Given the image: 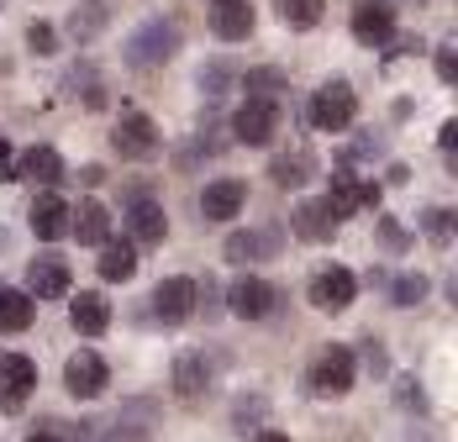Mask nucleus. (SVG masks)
<instances>
[{"label":"nucleus","instance_id":"ddd939ff","mask_svg":"<svg viewBox=\"0 0 458 442\" xmlns=\"http://www.w3.org/2000/svg\"><path fill=\"white\" fill-rule=\"evenodd\" d=\"M169 385H174V395L180 400H200L206 395V390H211V358H206V348H184V353H174Z\"/></svg>","mask_w":458,"mask_h":442},{"label":"nucleus","instance_id":"c9c22d12","mask_svg":"<svg viewBox=\"0 0 458 442\" xmlns=\"http://www.w3.org/2000/svg\"><path fill=\"white\" fill-rule=\"evenodd\" d=\"M195 310H206V316H222V290L206 279V285H195Z\"/></svg>","mask_w":458,"mask_h":442},{"label":"nucleus","instance_id":"72a5a7b5","mask_svg":"<svg viewBox=\"0 0 458 442\" xmlns=\"http://www.w3.org/2000/svg\"><path fill=\"white\" fill-rule=\"evenodd\" d=\"M27 47H32V53H53V47H58V32H53V27H43V21H32V27H27Z\"/></svg>","mask_w":458,"mask_h":442},{"label":"nucleus","instance_id":"1a4fd4ad","mask_svg":"<svg viewBox=\"0 0 458 442\" xmlns=\"http://www.w3.org/2000/svg\"><path fill=\"white\" fill-rule=\"evenodd\" d=\"M106 385H111V369H106V358L95 353V348H80V353L64 363V390L74 400L106 395Z\"/></svg>","mask_w":458,"mask_h":442},{"label":"nucleus","instance_id":"20e7f679","mask_svg":"<svg viewBox=\"0 0 458 442\" xmlns=\"http://www.w3.org/2000/svg\"><path fill=\"white\" fill-rule=\"evenodd\" d=\"M279 132V100L269 95H248L237 111H232V142L242 148H269Z\"/></svg>","mask_w":458,"mask_h":442},{"label":"nucleus","instance_id":"a19ab883","mask_svg":"<svg viewBox=\"0 0 458 442\" xmlns=\"http://www.w3.org/2000/svg\"><path fill=\"white\" fill-rule=\"evenodd\" d=\"M5 179H16V153H11V142L0 137V184H5Z\"/></svg>","mask_w":458,"mask_h":442},{"label":"nucleus","instance_id":"79ce46f5","mask_svg":"<svg viewBox=\"0 0 458 442\" xmlns=\"http://www.w3.org/2000/svg\"><path fill=\"white\" fill-rule=\"evenodd\" d=\"M437 148H443V153H454V148H458V122H443V132H437Z\"/></svg>","mask_w":458,"mask_h":442},{"label":"nucleus","instance_id":"dca6fc26","mask_svg":"<svg viewBox=\"0 0 458 442\" xmlns=\"http://www.w3.org/2000/svg\"><path fill=\"white\" fill-rule=\"evenodd\" d=\"M206 16H211V32H216L222 43L253 38V0H211Z\"/></svg>","mask_w":458,"mask_h":442},{"label":"nucleus","instance_id":"9d476101","mask_svg":"<svg viewBox=\"0 0 458 442\" xmlns=\"http://www.w3.org/2000/svg\"><path fill=\"white\" fill-rule=\"evenodd\" d=\"M242 206H248V179L222 174V179H211V184L200 190V217L216 221V226H222V221H237Z\"/></svg>","mask_w":458,"mask_h":442},{"label":"nucleus","instance_id":"393cba45","mask_svg":"<svg viewBox=\"0 0 458 442\" xmlns=\"http://www.w3.org/2000/svg\"><path fill=\"white\" fill-rule=\"evenodd\" d=\"M327 206H332V217L337 221H348L359 206H364V179H353V174H332V190L321 195Z\"/></svg>","mask_w":458,"mask_h":442},{"label":"nucleus","instance_id":"423d86ee","mask_svg":"<svg viewBox=\"0 0 458 442\" xmlns=\"http://www.w3.org/2000/svg\"><path fill=\"white\" fill-rule=\"evenodd\" d=\"M148 184H153V179H132V195H127V232L153 248V242L169 237V211H164V200H158Z\"/></svg>","mask_w":458,"mask_h":442},{"label":"nucleus","instance_id":"c85d7f7f","mask_svg":"<svg viewBox=\"0 0 458 442\" xmlns=\"http://www.w3.org/2000/svg\"><path fill=\"white\" fill-rule=\"evenodd\" d=\"M69 89L80 95V106H85V111H106V85H100V74H95L90 64H80V69L69 74Z\"/></svg>","mask_w":458,"mask_h":442},{"label":"nucleus","instance_id":"2f4dec72","mask_svg":"<svg viewBox=\"0 0 458 442\" xmlns=\"http://www.w3.org/2000/svg\"><path fill=\"white\" fill-rule=\"evenodd\" d=\"M242 85H248V95H269V100H279V89L290 85V80H284L279 69H253Z\"/></svg>","mask_w":458,"mask_h":442},{"label":"nucleus","instance_id":"aec40b11","mask_svg":"<svg viewBox=\"0 0 458 442\" xmlns=\"http://www.w3.org/2000/svg\"><path fill=\"white\" fill-rule=\"evenodd\" d=\"M16 174L32 179V184H43V190H53V184H64V158H58V148L38 142V148H27V153L16 158Z\"/></svg>","mask_w":458,"mask_h":442},{"label":"nucleus","instance_id":"412c9836","mask_svg":"<svg viewBox=\"0 0 458 442\" xmlns=\"http://www.w3.org/2000/svg\"><path fill=\"white\" fill-rule=\"evenodd\" d=\"M111 27V11H106V0H80L74 11H69V21H64V32L74 38L80 47H90L100 32Z\"/></svg>","mask_w":458,"mask_h":442},{"label":"nucleus","instance_id":"a211bd4d","mask_svg":"<svg viewBox=\"0 0 458 442\" xmlns=\"http://www.w3.org/2000/svg\"><path fill=\"white\" fill-rule=\"evenodd\" d=\"M353 38H359V43H385V38H395V11H390V0H359V5H353Z\"/></svg>","mask_w":458,"mask_h":442},{"label":"nucleus","instance_id":"a878e982","mask_svg":"<svg viewBox=\"0 0 458 442\" xmlns=\"http://www.w3.org/2000/svg\"><path fill=\"white\" fill-rule=\"evenodd\" d=\"M32 295L27 290H0V332H27L32 327Z\"/></svg>","mask_w":458,"mask_h":442},{"label":"nucleus","instance_id":"a18cd8bd","mask_svg":"<svg viewBox=\"0 0 458 442\" xmlns=\"http://www.w3.org/2000/svg\"><path fill=\"white\" fill-rule=\"evenodd\" d=\"M253 442H290V438H284V432H259Z\"/></svg>","mask_w":458,"mask_h":442},{"label":"nucleus","instance_id":"2eb2a0df","mask_svg":"<svg viewBox=\"0 0 458 442\" xmlns=\"http://www.w3.org/2000/svg\"><path fill=\"white\" fill-rule=\"evenodd\" d=\"M279 253V226H248V232H232L227 237V264H264Z\"/></svg>","mask_w":458,"mask_h":442},{"label":"nucleus","instance_id":"6e6552de","mask_svg":"<svg viewBox=\"0 0 458 442\" xmlns=\"http://www.w3.org/2000/svg\"><path fill=\"white\" fill-rule=\"evenodd\" d=\"M275 306H279V290L269 285V279L248 274V268L227 285V310H232V316H242V321H264Z\"/></svg>","mask_w":458,"mask_h":442},{"label":"nucleus","instance_id":"f257e3e1","mask_svg":"<svg viewBox=\"0 0 458 442\" xmlns=\"http://www.w3.org/2000/svg\"><path fill=\"white\" fill-rule=\"evenodd\" d=\"M174 53H180V21H174V16H148L138 32L122 43L127 69H158V64H169Z\"/></svg>","mask_w":458,"mask_h":442},{"label":"nucleus","instance_id":"7c9ffc66","mask_svg":"<svg viewBox=\"0 0 458 442\" xmlns=\"http://www.w3.org/2000/svg\"><path fill=\"white\" fill-rule=\"evenodd\" d=\"M421 226H427V242L448 248V242H454V226H458V217H454V211H443V206H432V211L421 217Z\"/></svg>","mask_w":458,"mask_h":442},{"label":"nucleus","instance_id":"39448f33","mask_svg":"<svg viewBox=\"0 0 458 442\" xmlns=\"http://www.w3.org/2000/svg\"><path fill=\"white\" fill-rule=\"evenodd\" d=\"M111 148H116L127 164H148V158H158V148H164L158 122H153V116H142V111H122V116H116V127H111Z\"/></svg>","mask_w":458,"mask_h":442},{"label":"nucleus","instance_id":"cd10ccee","mask_svg":"<svg viewBox=\"0 0 458 442\" xmlns=\"http://www.w3.org/2000/svg\"><path fill=\"white\" fill-rule=\"evenodd\" d=\"M311 169H317V164H311V153H279L275 164H269V179L284 184V190H295V184H306V179H311Z\"/></svg>","mask_w":458,"mask_h":442},{"label":"nucleus","instance_id":"b1692460","mask_svg":"<svg viewBox=\"0 0 458 442\" xmlns=\"http://www.w3.org/2000/svg\"><path fill=\"white\" fill-rule=\"evenodd\" d=\"M95 274L106 279V285H122V279H132L138 274V248L132 242H100V264H95Z\"/></svg>","mask_w":458,"mask_h":442},{"label":"nucleus","instance_id":"f03ea898","mask_svg":"<svg viewBox=\"0 0 458 442\" xmlns=\"http://www.w3.org/2000/svg\"><path fill=\"white\" fill-rule=\"evenodd\" d=\"M353 379H359V358L353 348H343V343H327L317 358H311V390L321 400H343L353 390Z\"/></svg>","mask_w":458,"mask_h":442},{"label":"nucleus","instance_id":"bb28decb","mask_svg":"<svg viewBox=\"0 0 458 442\" xmlns=\"http://www.w3.org/2000/svg\"><path fill=\"white\" fill-rule=\"evenodd\" d=\"M275 11L290 32H311L321 16H327V0H275Z\"/></svg>","mask_w":458,"mask_h":442},{"label":"nucleus","instance_id":"f704fd0d","mask_svg":"<svg viewBox=\"0 0 458 442\" xmlns=\"http://www.w3.org/2000/svg\"><path fill=\"white\" fill-rule=\"evenodd\" d=\"M395 400H401L406 411H421V405H427V400H421V385H416L411 374H401V379H395Z\"/></svg>","mask_w":458,"mask_h":442},{"label":"nucleus","instance_id":"49530a36","mask_svg":"<svg viewBox=\"0 0 458 442\" xmlns=\"http://www.w3.org/2000/svg\"><path fill=\"white\" fill-rule=\"evenodd\" d=\"M0 5H5V0H0Z\"/></svg>","mask_w":458,"mask_h":442},{"label":"nucleus","instance_id":"0eeeda50","mask_svg":"<svg viewBox=\"0 0 458 442\" xmlns=\"http://www.w3.org/2000/svg\"><path fill=\"white\" fill-rule=\"evenodd\" d=\"M306 301L317 310H327V316H337V310H348L353 301H359V274L343 264H327L311 274V285H306Z\"/></svg>","mask_w":458,"mask_h":442},{"label":"nucleus","instance_id":"58836bf2","mask_svg":"<svg viewBox=\"0 0 458 442\" xmlns=\"http://www.w3.org/2000/svg\"><path fill=\"white\" fill-rule=\"evenodd\" d=\"M264 411H269V405H264V395H253V400H237V411H232V421H237V427H248V421H259Z\"/></svg>","mask_w":458,"mask_h":442},{"label":"nucleus","instance_id":"4be33fe9","mask_svg":"<svg viewBox=\"0 0 458 442\" xmlns=\"http://www.w3.org/2000/svg\"><path fill=\"white\" fill-rule=\"evenodd\" d=\"M69 327H74L80 337H100V332L111 327V306H106V295L80 290V295H74V306H69Z\"/></svg>","mask_w":458,"mask_h":442},{"label":"nucleus","instance_id":"9b49d317","mask_svg":"<svg viewBox=\"0 0 458 442\" xmlns=\"http://www.w3.org/2000/svg\"><path fill=\"white\" fill-rule=\"evenodd\" d=\"M69 259L64 253H38L32 264H27V295L32 301H58V295H69Z\"/></svg>","mask_w":458,"mask_h":442},{"label":"nucleus","instance_id":"473e14b6","mask_svg":"<svg viewBox=\"0 0 458 442\" xmlns=\"http://www.w3.org/2000/svg\"><path fill=\"white\" fill-rule=\"evenodd\" d=\"M427 301V279L421 274H401L395 279V306H421Z\"/></svg>","mask_w":458,"mask_h":442},{"label":"nucleus","instance_id":"f3484780","mask_svg":"<svg viewBox=\"0 0 458 442\" xmlns=\"http://www.w3.org/2000/svg\"><path fill=\"white\" fill-rule=\"evenodd\" d=\"M32 232H38V242H58V237H69V200L58 195V190H43L38 200H32Z\"/></svg>","mask_w":458,"mask_h":442},{"label":"nucleus","instance_id":"c03bdc74","mask_svg":"<svg viewBox=\"0 0 458 442\" xmlns=\"http://www.w3.org/2000/svg\"><path fill=\"white\" fill-rule=\"evenodd\" d=\"M27 442H64V432H58V427H43V432H32Z\"/></svg>","mask_w":458,"mask_h":442},{"label":"nucleus","instance_id":"37998d69","mask_svg":"<svg viewBox=\"0 0 458 442\" xmlns=\"http://www.w3.org/2000/svg\"><path fill=\"white\" fill-rule=\"evenodd\" d=\"M80 179H85V184H100V179H106V169H100V164H85V169H80Z\"/></svg>","mask_w":458,"mask_h":442},{"label":"nucleus","instance_id":"4468645a","mask_svg":"<svg viewBox=\"0 0 458 442\" xmlns=\"http://www.w3.org/2000/svg\"><path fill=\"white\" fill-rule=\"evenodd\" d=\"M32 390H38V363L27 353H0V395H5V411H21Z\"/></svg>","mask_w":458,"mask_h":442},{"label":"nucleus","instance_id":"e433bc0d","mask_svg":"<svg viewBox=\"0 0 458 442\" xmlns=\"http://www.w3.org/2000/svg\"><path fill=\"white\" fill-rule=\"evenodd\" d=\"M379 237H385V248H395V253L411 242V237H406V226H401L395 217H379Z\"/></svg>","mask_w":458,"mask_h":442},{"label":"nucleus","instance_id":"f8f14e48","mask_svg":"<svg viewBox=\"0 0 458 442\" xmlns=\"http://www.w3.org/2000/svg\"><path fill=\"white\" fill-rule=\"evenodd\" d=\"M153 316H158L164 327L190 321V316H195V279H184V274L158 279V285H153Z\"/></svg>","mask_w":458,"mask_h":442},{"label":"nucleus","instance_id":"ea45409f","mask_svg":"<svg viewBox=\"0 0 458 442\" xmlns=\"http://www.w3.org/2000/svg\"><path fill=\"white\" fill-rule=\"evenodd\" d=\"M106 442H148V432H142L138 421H116V427H111V438Z\"/></svg>","mask_w":458,"mask_h":442},{"label":"nucleus","instance_id":"4c0bfd02","mask_svg":"<svg viewBox=\"0 0 458 442\" xmlns=\"http://www.w3.org/2000/svg\"><path fill=\"white\" fill-rule=\"evenodd\" d=\"M437 80H443V85H454V80H458V53H454V43L437 47Z\"/></svg>","mask_w":458,"mask_h":442},{"label":"nucleus","instance_id":"c756f323","mask_svg":"<svg viewBox=\"0 0 458 442\" xmlns=\"http://www.w3.org/2000/svg\"><path fill=\"white\" fill-rule=\"evenodd\" d=\"M232 85H237V74H232V64H222V58L200 69V95H206V100H227Z\"/></svg>","mask_w":458,"mask_h":442},{"label":"nucleus","instance_id":"6ab92c4d","mask_svg":"<svg viewBox=\"0 0 458 442\" xmlns=\"http://www.w3.org/2000/svg\"><path fill=\"white\" fill-rule=\"evenodd\" d=\"M69 237H80L85 248H100V242L111 237V211H106L100 200H80V206H69Z\"/></svg>","mask_w":458,"mask_h":442},{"label":"nucleus","instance_id":"5701e85b","mask_svg":"<svg viewBox=\"0 0 458 442\" xmlns=\"http://www.w3.org/2000/svg\"><path fill=\"white\" fill-rule=\"evenodd\" d=\"M290 226H295V237H301V242H327V237L337 232V217H332V206H327V200H301Z\"/></svg>","mask_w":458,"mask_h":442},{"label":"nucleus","instance_id":"7ed1b4c3","mask_svg":"<svg viewBox=\"0 0 458 442\" xmlns=\"http://www.w3.org/2000/svg\"><path fill=\"white\" fill-rule=\"evenodd\" d=\"M306 116H311V127H317V132H348V127H353V116H359V95H353L348 80H327V85H317Z\"/></svg>","mask_w":458,"mask_h":442}]
</instances>
